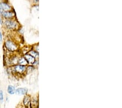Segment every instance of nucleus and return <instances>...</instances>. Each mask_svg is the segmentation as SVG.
<instances>
[{
	"label": "nucleus",
	"instance_id": "nucleus-1",
	"mask_svg": "<svg viewBox=\"0 0 122 108\" xmlns=\"http://www.w3.org/2000/svg\"><path fill=\"white\" fill-rule=\"evenodd\" d=\"M5 46L10 51H14L17 50V46L10 40H7L5 43Z\"/></svg>",
	"mask_w": 122,
	"mask_h": 108
},
{
	"label": "nucleus",
	"instance_id": "nucleus-2",
	"mask_svg": "<svg viewBox=\"0 0 122 108\" xmlns=\"http://www.w3.org/2000/svg\"><path fill=\"white\" fill-rule=\"evenodd\" d=\"M5 25L7 28L11 29L15 28L17 26V23L15 21L8 19L5 21Z\"/></svg>",
	"mask_w": 122,
	"mask_h": 108
},
{
	"label": "nucleus",
	"instance_id": "nucleus-3",
	"mask_svg": "<svg viewBox=\"0 0 122 108\" xmlns=\"http://www.w3.org/2000/svg\"><path fill=\"white\" fill-rule=\"evenodd\" d=\"M14 69L15 72L19 74H22L25 71V69H26V67H25V66H22L20 65V64H18V65H16L14 67Z\"/></svg>",
	"mask_w": 122,
	"mask_h": 108
},
{
	"label": "nucleus",
	"instance_id": "nucleus-4",
	"mask_svg": "<svg viewBox=\"0 0 122 108\" xmlns=\"http://www.w3.org/2000/svg\"><path fill=\"white\" fill-rule=\"evenodd\" d=\"M1 15H2V16L5 19H10L15 16V13L11 11H3V12L1 13Z\"/></svg>",
	"mask_w": 122,
	"mask_h": 108
},
{
	"label": "nucleus",
	"instance_id": "nucleus-5",
	"mask_svg": "<svg viewBox=\"0 0 122 108\" xmlns=\"http://www.w3.org/2000/svg\"><path fill=\"white\" fill-rule=\"evenodd\" d=\"M0 9L3 11H10L11 9V8L8 3L2 2L0 3Z\"/></svg>",
	"mask_w": 122,
	"mask_h": 108
},
{
	"label": "nucleus",
	"instance_id": "nucleus-6",
	"mask_svg": "<svg viewBox=\"0 0 122 108\" xmlns=\"http://www.w3.org/2000/svg\"><path fill=\"white\" fill-rule=\"evenodd\" d=\"M28 92V90L25 88H18L16 90L15 93L18 95H25L27 94Z\"/></svg>",
	"mask_w": 122,
	"mask_h": 108
},
{
	"label": "nucleus",
	"instance_id": "nucleus-7",
	"mask_svg": "<svg viewBox=\"0 0 122 108\" xmlns=\"http://www.w3.org/2000/svg\"><path fill=\"white\" fill-rule=\"evenodd\" d=\"M24 57L25 59V60L27 61V63H28L29 64H33L35 62V58L31 56L30 55L25 54Z\"/></svg>",
	"mask_w": 122,
	"mask_h": 108
},
{
	"label": "nucleus",
	"instance_id": "nucleus-8",
	"mask_svg": "<svg viewBox=\"0 0 122 108\" xmlns=\"http://www.w3.org/2000/svg\"><path fill=\"white\" fill-rule=\"evenodd\" d=\"M23 103H24L25 105L27 108L30 107V100L29 96H25L24 99H23Z\"/></svg>",
	"mask_w": 122,
	"mask_h": 108
},
{
	"label": "nucleus",
	"instance_id": "nucleus-9",
	"mask_svg": "<svg viewBox=\"0 0 122 108\" xmlns=\"http://www.w3.org/2000/svg\"><path fill=\"white\" fill-rule=\"evenodd\" d=\"M7 91L9 95H14V94L15 93L16 88L14 86L9 85L7 88Z\"/></svg>",
	"mask_w": 122,
	"mask_h": 108
},
{
	"label": "nucleus",
	"instance_id": "nucleus-10",
	"mask_svg": "<svg viewBox=\"0 0 122 108\" xmlns=\"http://www.w3.org/2000/svg\"><path fill=\"white\" fill-rule=\"evenodd\" d=\"M18 63L19 64H20V65L25 66L27 64V61L25 60V57H21L19 59Z\"/></svg>",
	"mask_w": 122,
	"mask_h": 108
},
{
	"label": "nucleus",
	"instance_id": "nucleus-11",
	"mask_svg": "<svg viewBox=\"0 0 122 108\" xmlns=\"http://www.w3.org/2000/svg\"><path fill=\"white\" fill-rule=\"evenodd\" d=\"M29 54L31 56H33V57L34 58H36L38 56V53H37L36 51H35V50H31L29 51Z\"/></svg>",
	"mask_w": 122,
	"mask_h": 108
},
{
	"label": "nucleus",
	"instance_id": "nucleus-12",
	"mask_svg": "<svg viewBox=\"0 0 122 108\" xmlns=\"http://www.w3.org/2000/svg\"><path fill=\"white\" fill-rule=\"evenodd\" d=\"M3 101V91L1 90L0 91V102H2Z\"/></svg>",
	"mask_w": 122,
	"mask_h": 108
},
{
	"label": "nucleus",
	"instance_id": "nucleus-13",
	"mask_svg": "<svg viewBox=\"0 0 122 108\" xmlns=\"http://www.w3.org/2000/svg\"><path fill=\"white\" fill-rule=\"evenodd\" d=\"M2 33L0 32V42H2Z\"/></svg>",
	"mask_w": 122,
	"mask_h": 108
},
{
	"label": "nucleus",
	"instance_id": "nucleus-14",
	"mask_svg": "<svg viewBox=\"0 0 122 108\" xmlns=\"http://www.w3.org/2000/svg\"><path fill=\"white\" fill-rule=\"evenodd\" d=\"M2 20L1 19V14H0V25H2Z\"/></svg>",
	"mask_w": 122,
	"mask_h": 108
},
{
	"label": "nucleus",
	"instance_id": "nucleus-15",
	"mask_svg": "<svg viewBox=\"0 0 122 108\" xmlns=\"http://www.w3.org/2000/svg\"><path fill=\"white\" fill-rule=\"evenodd\" d=\"M34 2L35 3H38L39 0H34Z\"/></svg>",
	"mask_w": 122,
	"mask_h": 108
}]
</instances>
